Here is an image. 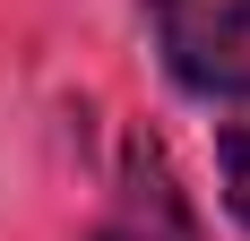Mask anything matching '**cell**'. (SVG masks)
<instances>
[{
  "mask_svg": "<svg viewBox=\"0 0 250 241\" xmlns=\"http://www.w3.org/2000/svg\"><path fill=\"white\" fill-rule=\"evenodd\" d=\"M164 69L207 103L250 95V0H155Z\"/></svg>",
  "mask_w": 250,
  "mask_h": 241,
  "instance_id": "6da1fadb",
  "label": "cell"
},
{
  "mask_svg": "<svg viewBox=\"0 0 250 241\" xmlns=\"http://www.w3.org/2000/svg\"><path fill=\"white\" fill-rule=\"evenodd\" d=\"M95 241H199V216H190L173 164H164L147 138H129L121 190H112V216L95 224Z\"/></svg>",
  "mask_w": 250,
  "mask_h": 241,
  "instance_id": "7a4b0ae2",
  "label": "cell"
},
{
  "mask_svg": "<svg viewBox=\"0 0 250 241\" xmlns=\"http://www.w3.org/2000/svg\"><path fill=\"white\" fill-rule=\"evenodd\" d=\"M225 207L250 224V129H233V138H225Z\"/></svg>",
  "mask_w": 250,
  "mask_h": 241,
  "instance_id": "3957f363",
  "label": "cell"
}]
</instances>
